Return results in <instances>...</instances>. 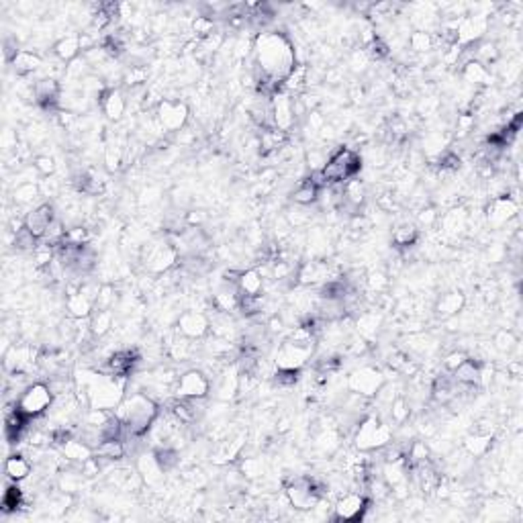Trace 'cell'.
<instances>
[{
  "mask_svg": "<svg viewBox=\"0 0 523 523\" xmlns=\"http://www.w3.org/2000/svg\"><path fill=\"white\" fill-rule=\"evenodd\" d=\"M405 458H407L409 466H417L421 462H427L430 460V448H427V444L425 442H413L409 446L407 454H405Z\"/></svg>",
  "mask_w": 523,
  "mask_h": 523,
  "instance_id": "c3c4849f",
  "label": "cell"
},
{
  "mask_svg": "<svg viewBox=\"0 0 523 523\" xmlns=\"http://www.w3.org/2000/svg\"><path fill=\"white\" fill-rule=\"evenodd\" d=\"M160 200V190L156 188V186H147L144 188V192H142V197H139V205L142 207H149V205H154V202H158Z\"/></svg>",
  "mask_w": 523,
  "mask_h": 523,
  "instance_id": "6125c7cd",
  "label": "cell"
},
{
  "mask_svg": "<svg viewBox=\"0 0 523 523\" xmlns=\"http://www.w3.org/2000/svg\"><path fill=\"white\" fill-rule=\"evenodd\" d=\"M469 360V354L464 352V350H454V352H450L446 358H444V370L446 372H454L462 362H466Z\"/></svg>",
  "mask_w": 523,
  "mask_h": 523,
  "instance_id": "680465c9",
  "label": "cell"
},
{
  "mask_svg": "<svg viewBox=\"0 0 523 523\" xmlns=\"http://www.w3.org/2000/svg\"><path fill=\"white\" fill-rule=\"evenodd\" d=\"M417 221H419L421 227H433L439 221V213H437L435 207H423L419 211V215H417Z\"/></svg>",
  "mask_w": 523,
  "mask_h": 523,
  "instance_id": "94428289",
  "label": "cell"
},
{
  "mask_svg": "<svg viewBox=\"0 0 523 523\" xmlns=\"http://www.w3.org/2000/svg\"><path fill=\"white\" fill-rule=\"evenodd\" d=\"M2 147L6 149V151H11V149H18V139H17V133L13 131V129H4V133H2Z\"/></svg>",
  "mask_w": 523,
  "mask_h": 523,
  "instance_id": "be15d7a7",
  "label": "cell"
},
{
  "mask_svg": "<svg viewBox=\"0 0 523 523\" xmlns=\"http://www.w3.org/2000/svg\"><path fill=\"white\" fill-rule=\"evenodd\" d=\"M309 221H311V213H307V207L294 205L289 213H287V223H289L290 227H294V229H299V227L307 225Z\"/></svg>",
  "mask_w": 523,
  "mask_h": 523,
  "instance_id": "11a10c76",
  "label": "cell"
},
{
  "mask_svg": "<svg viewBox=\"0 0 523 523\" xmlns=\"http://www.w3.org/2000/svg\"><path fill=\"white\" fill-rule=\"evenodd\" d=\"M354 442L360 452L382 450L393 442V427L377 415L364 417L354 432Z\"/></svg>",
  "mask_w": 523,
  "mask_h": 523,
  "instance_id": "5b68a950",
  "label": "cell"
},
{
  "mask_svg": "<svg viewBox=\"0 0 523 523\" xmlns=\"http://www.w3.org/2000/svg\"><path fill=\"white\" fill-rule=\"evenodd\" d=\"M54 391L50 384L45 382H31L17 398V407L29 417V419H37V417L45 415L50 411V407L54 405Z\"/></svg>",
  "mask_w": 523,
  "mask_h": 523,
  "instance_id": "8992f818",
  "label": "cell"
},
{
  "mask_svg": "<svg viewBox=\"0 0 523 523\" xmlns=\"http://www.w3.org/2000/svg\"><path fill=\"white\" fill-rule=\"evenodd\" d=\"M100 108L107 115L108 121L119 123L127 113V96L121 88H107L105 94L100 96Z\"/></svg>",
  "mask_w": 523,
  "mask_h": 523,
  "instance_id": "ffe728a7",
  "label": "cell"
},
{
  "mask_svg": "<svg viewBox=\"0 0 523 523\" xmlns=\"http://www.w3.org/2000/svg\"><path fill=\"white\" fill-rule=\"evenodd\" d=\"M466 307V297L460 292V290H448V292H442L433 305V311L439 319H454L458 317Z\"/></svg>",
  "mask_w": 523,
  "mask_h": 523,
  "instance_id": "d6986e66",
  "label": "cell"
},
{
  "mask_svg": "<svg viewBox=\"0 0 523 523\" xmlns=\"http://www.w3.org/2000/svg\"><path fill=\"white\" fill-rule=\"evenodd\" d=\"M239 472L243 474V478L248 481H258L266 474V462L258 456L253 458H243L241 464H239Z\"/></svg>",
  "mask_w": 523,
  "mask_h": 523,
  "instance_id": "7bdbcfd3",
  "label": "cell"
},
{
  "mask_svg": "<svg viewBox=\"0 0 523 523\" xmlns=\"http://www.w3.org/2000/svg\"><path fill=\"white\" fill-rule=\"evenodd\" d=\"M174 393L178 398H207L211 395V379L199 368H190L176 379Z\"/></svg>",
  "mask_w": 523,
  "mask_h": 523,
  "instance_id": "30bf717a",
  "label": "cell"
},
{
  "mask_svg": "<svg viewBox=\"0 0 523 523\" xmlns=\"http://www.w3.org/2000/svg\"><path fill=\"white\" fill-rule=\"evenodd\" d=\"M370 509V501L364 493H347L338 499L333 507L335 522H362Z\"/></svg>",
  "mask_w": 523,
  "mask_h": 523,
  "instance_id": "7c38bea8",
  "label": "cell"
},
{
  "mask_svg": "<svg viewBox=\"0 0 523 523\" xmlns=\"http://www.w3.org/2000/svg\"><path fill=\"white\" fill-rule=\"evenodd\" d=\"M493 442H495V437H493V433H485V432H474L469 433L466 437H464V450L469 456L472 458H483V456H487L490 448H493Z\"/></svg>",
  "mask_w": 523,
  "mask_h": 523,
  "instance_id": "f1b7e54d",
  "label": "cell"
},
{
  "mask_svg": "<svg viewBox=\"0 0 523 523\" xmlns=\"http://www.w3.org/2000/svg\"><path fill=\"white\" fill-rule=\"evenodd\" d=\"M117 301V290L113 285H100L98 294H96V301H94V309H113Z\"/></svg>",
  "mask_w": 523,
  "mask_h": 523,
  "instance_id": "f5cc1de1",
  "label": "cell"
},
{
  "mask_svg": "<svg viewBox=\"0 0 523 523\" xmlns=\"http://www.w3.org/2000/svg\"><path fill=\"white\" fill-rule=\"evenodd\" d=\"M389 417H391V421L395 425H405L409 421V417H411V405H409V401L403 397V395L393 398V403L389 405Z\"/></svg>",
  "mask_w": 523,
  "mask_h": 523,
  "instance_id": "b9f144b4",
  "label": "cell"
},
{
  "mask_svg": "<svg viewBox=\"0 0 523 523\" xmlns=\"http://www.w3.org/2000/svg\"><path fill=\"white\" fill-rule=\"evenodd\" d=\"M2 54H4V62H6V64H13V62H15V57L21 54L17 37L11 35L4 37V41H2Z\"/></svg>",
  "mask_w": 523,
  "mask_h": 523,
  "instance_id": "6f0895ef",
  "label": "cell"
},
{
  "mask_svg": "<svg viewBox=\"0 0 523 523\" xmlns=\"http://www.w3.org/2000/svg\"><path fill=\"white\" fill-rule=\"evenodd\" d=\"M13 70L17 72V76H31L35 74L37 70L43 68V57L33 52V50H21V54L15 57V62L11 64Z\"/></svg>",
  "mask_w": 523,
  "mask_h": 523,
  "instance_id": "1f68e13d",
  "label": "cell"
},
{
  "mask_svg": "<svg viewBox=\"0 0 523 523\" xmlns=\"http://www.w3.org/2000/svg\"><path fill=\"white\" fill-rule=\"evenodd\" d=\"M327 160H329V156H325L321 149L311 147V151L307 154V166L311 168V174H313V172H321L323 166L327 163Z\"/></svg>",
  "mask_w": 523,
  "mask_h": 523,
  "instance_id": "9f6ffc18",
  "label": "cell"
},
{
  "mask_svg": "<svg viewBox=\"0 0 523 523\" xmlns=\"http://www.w3.org/2000/svg\"><path fill=\"white\" fill-rule=\"evenodd\" d=\"M517 200L509 195H501V197H493L488 200L487 209H485V219H487L488 227L501 229L509 225L513 219H517Z\"/></svg>",
  "mask_w": 523,
  "mask_h": 523,
  "instance_id": "4fadbf2b",
  "label": "cell"
},
{
  "mask_svg": "<svg viewBox=\"0 0 523 523\" xmlns=\"http://www.w3.org/2000/svg\"><path fill=\"white\" fill-rule=\"evenodd\" d=\"M139 260L144 264L145 272L162 276L166 272H172L176 268L180 253L172 246L170 239H154V241L142 246Z\"/></svg>",
  "mask_w": 523,
  "mask_h": 523,
  "instance_id": "277c9868",
  "label": "cell"
},
{
  "mask_svg": "<svg viewBox=\"0 0 523 523\" xmlns=\"http://www.w3.org/2000/svg\"><path fill=\"white\" fill-rule=\"evenodd\" d=\"M505 248H501V246H490L488 248V260L490 262H501L503 258H505Z\"/></svg>",
  "mask_w": 523,
  "mask_h": 523,
  "instance_id": "e7e4bbea",
  "label": "cell"
},
{
  "mask_svg": "<svg viewBox=\"0 0 523 523\" xmlns=\"http://www.w3.org/2000/svg\"><path fill=\"white\" fill-rule=\"evenodd\" d=\"M517 335L511 329H499L493 338V347L501 354H511L517 347Z\"/></svg>",
  "mask_w": 523,
  "mask_h": 523,
  "instance_id": "ee69618b",
  "label": "cell"
},
{
  "mask_svg": "<svg viewBox=\"0 0 523 523\" xmlns=\"http://www.w3.org/2000/svg\"><path fill=\"white\" fill-rule=\"evenodd\" d=\"M135 466H137V472H139V476H142V483H145L147 487L151 488L160 487L163 483V476L168 474V472L160 466V462H158V458H156L154 450L142 454V456L137 458V464H135Z\"/></svg>",
  "mask_w": 523,
  "mask_h": 523,
  "instance_id": "ac0fdd59",
  "label": "cell"
},
{
  "mask_svg": "<svg viewBox=\"0 0 523 523\" xmlns=\"http://www.w3.org/2000/svg\"><path fill=\"white\" fill-rule=\"evenodd\" d=\"M84 485V474L82 472H64L59 476V488L68 495H74L78 493Z\"/></svg>",
  "mask_w": 523,
  "mask_h": 523,
  "instance_id": "681fc988",
  "label": "cell"
},
{
  "mask_svg": "<svg viewBox=\"0 0 523 523\" xmlns=\"http://www.w3.org/2000/svg\"><path fill=\"white\" fill-rule=\"evenodd\" d=\"M88 323H91L92 338L94 340H100V338H105L108 331L113 329L115 313L110 309H94L92 315L88 317Z\"/></svg>",
  "mask_w": 523,
  "mask_h": 523,
  "instance_id": "e575fe53",
  "label": "cell"
},
{
  "mask_svg": "<svg viewBox=\"0 0 523 523\" xmlns=\"http://www.w3.org/2000/svg\"><path fill=\"white\" fill-rule=\"evenodd\" d=\"M307 80H309V66H303V64H297V68L289 74V78L282 82L280 91L287 92V94H299L307 88Z\"/></svg>",
  "mask_w": 523,
  "mask_h": 523,
  "instance_id": "8d00e7d4",
  "label": "cell"
},
{
  "mask_svg": "<svg viewBox=\"0 0 523 523\" xmlns=\"http://www.w3.org/2000/svg\"><path fill=\"white\" fill-rule=\"evenodd\" d=\"M66 309L74 319H88L94 311V301L78 287L68 285V297H66Z\"/></svg>",
  "mask_w": 523,
  "mask_h": 523,
  "instance_id": "44dd1931",
  "label": "cell"
},
{
  "mask_svg": "<svg viewBox=\"0 0 523 523\" xmlns=\"http://www.w3.org/2000/svg\"><path fill=\"white\" fill-rule=\"evenodd\" d=\"M285 493H287L290 507H294L299 511H311L319 505V501L323 497V487L315 478L299 476V478H292L287 483Z\"/></svg>",
  "mask_w": 523,
  "mask_h": 523,
  "instance_id": "52a82bcc",
  "label": "cell"
},
{
  "mask_svg": "<svg viewBox=\"0 0 523 523\" xmlns=\"http://www.w3.org/2000/svg\"><path fill=\"white\" fill-rule=\"evenodd\" d=\"M13 246H15V250L17 252H35L37 246H39V239H37L35 235L31 234L25 225L18 229L17 234H15V241H13Z\"/></svg>",
  "mask_w": 523,
  "mask_h": 523,
  "instance_id": "f6af8a7d",
  "label": "cell"
},
{
  "mask_svg": "<svg viewBox=\"0 0 523 523\" xmlns=\"http://www.w3.org/2000/svg\"><path fill=\"white\" fill-rule=\"evenodd\" d=\"M384 384V377L382 372L372 368V366H362L358 370H354L347 379V389L350 393H356L360 397L372 398L377 397L380 386Z\"/></svg>",
  "mask_w": 523,
  "mask_h": 523,
  "instance_id": "8fae6325",
  "label": "cell"
},
{
  "mask_svg": "<svg viewBox=\"0 0 523 523\" xmlns=\"http://www.w3.org/2000/svg\"><path fill=\"white\" fill-rule=\"evenodd\" d=\"M41 197V188L35 182H18L17 186L13 188V202L18 207H25V205H31L33 200Z\"/></svg>",
  "mask_w": 523,
  "mask_h": 523,
  "instance_id": "f35d334b",
  "label": "cell"
},
{
  "mask_svg": "<svg viewBox=\"0 0 523 523\" xmlns=\"http://www.w3.org/2000/svg\"><path fill=\"white\" fill-rule=\"evenodd\" d=\"M246 446V433H237L231 437H225L219 442L215 454H213V462L215 464H227V462H234L235 458L241 454Z\"/></svg>",
  "mask_w": 523,
  "mask_h": 523,
  "instance_id": "7402d4cb",
  "label": "cell"
},
{
  "mask_svg": "<svg viewBox=\"0 0 523 523\" xmlns=\"http://www.w3.org/2000/svg\"><path fill=\"white\" fill-rule=\"evenodd\" d=\"M176 331L188 338V340H202L209 335L211 331V319L197 309H190V311H184L178 321H176Z\"/></svg>",
  "mask_w": 523,
  "mask_h": 523,
  "instance_id": "2e32d148",
  "label": "cell"
},
{
  "mask_svg": "<svg viewBox=\"0 0 523 523\" xmlns=\"http://www.w3.org/2000/svg\"><path fill=\"white\" fill-rule=\"evenodd\" d=\"M33 168H35V172L39 176H43V178H52L55 174V170H57V163L52 156H47V154H39L35 156V160H33Z\"/></svg>",
  "mask_w": 523,
  "mask_h": 523,
  "instance_id": "816d5d0a",
  "label": "cell"
},
{
  "mask_svg": "<svg viewBox=\"0 0 523 523\" xmlns=\"http://www.w3.org/2000/svg\"><path fill=\"white\" fill-rule=\"evenodd\" d=\"M360 154L356 149L347 147V145H342V147H338L329 156V160L323 166V170L319 172V178L323 182V186L325 184H343V182L356 178L360 174Z\"/></svg>",
  "mask_w": 523,
  "mask_h": 523,
  "instance_id": "3957f363",
  "label": "cell"
},
{
  "mask_svg": "<svg viewBox=\"0 0 523 523\" xmlns=\"http://www.w3.org/2000/svg\"><path fill=\"white\" fill-rule=\"evenodd\" d=\"M17 485L18 483H15L13 487L4 490V497H2V511L4 513H13L18 507H23V490Z\"/></svg>",
  "mask_w": 523,
  "mask_h": 523,
  "instance_id": "7dc6e473",
  "label": "cell"
},
{
  "mask_svg": "<svg viewBox=\"0 0 523 523\" xmlns=\"http://www.w3.org/2000/svg\"><path fill=\"white\" fill-rule=\"evenodd\" d=\"M113 413L125 425V435H123L125 439L127 435L142 437L149 432V427L160 415V409H158V403L147 393H133V395H125V398L119 403V407Z\"/></svg>",
  "mask_w": 523,
  "mask_h": 523,
  "instance_id": "7a4b0ae2",
  "label": "cell"
},
{
  "mask_svg": "<svg viewBox=\"0 0 523 523\" xmlns=\"http://www.w3.org/2000/svg\"><path fill=\"white\" fill-rule=\"evenodd\" d=\"M94 454L100 458V460H107V462H117L121 458H125L127 446L123 439H105Z\"/></svg>",
  "mask_w": 523,
  "mask_h": 523,
  "instance_id": "74e56055",
  "label": "cell"
},
{
  "mask_svg": "<svg viewBox=\"0 0 523 523\" xmlns=\"http://www.w3.org/2000/svg\"><path fill=\"white\" fill-rule=\"evenodd\" d=\"M127 162L125 147L119 142H113L105 147V163H107L108 172H119Z\"/></svg>",
  "mask_w": 523,
  "mask_h": 523,
  "instance_id": "60d3db41",
  "label": "cell"
},
{
  "mask_svg": "<svg viewBox=\"0 0 523 523\" xmlns=\"http://www.w3.org/2000/svg\"><path fill=\"white\" fill-rule=\"evenodd\" d=\"M213 307L219 313H227V315L239 311V290H237V287L231 282H225L213 297Z\"/></svg>",
  "mask_w": 523,
  "mask_h": 523,
  "instance_id": "484cf974",
  "label": "cell"
},
{
  "mask_svg": "<svg viewBox=\"0 0 523 523\" xmlns=\"http://www.w3.org/2000/svg\"><path fill=\"white\" fill-rule=\"evenodd\" d=\"M55 219H57V217H55L54 205L41 202V205L33 207L31 211H27V215L23 217V223H25V227H27L31 234L35 235L37 239H43V235L47 234L50 225L54 223Z\"/></svg>",
  "mask_w": 523,
  "mask_h": 523,
  "instance_id": "e0dca14e",
  "label": "cell"
},
{
  "mask_svg": "<svg viewBox=\"0 0 523 523\" xmlns=\"http://www.w3.org/2000/svg\"><path fill=\"white\" fill-rule=\"evenodd\" d=\"M366 287L370 292H377V297L382 294L384 290L389 289V274H384V272H370L368 276H366Z\"/></svg>",
  "mask_w": 523,
  "mask_h": 523,
  "instance_id": "db71d44e",
  "label": "cell"
},
{
  "mask_svg": "<svg viewBox=\"0 0 523 523\" xmlns=\"http://www.w3.org/2000/svg\"><path fill=\"white\" fill-rule=\"evenodd\" d=\"M319 190H321V186L309 176V178H305V180H301L297 184V188L292 190V197H290V199H292L294 205L311 207V205H317Z\"/></svg>",
  "mask_w": 523,
  "mask_h": 523,
  "instance_id": "4dcf8cb0",
  "label": "cell"
},
{
  "mask_svg": "<svg viewBox=\"0 0 523 523\" xmlns=\"http://www.w3.org/2000/svg\"><path fill=\"white\" fill-rule=\"evenodd\" d=\"M315 345L311 343H297L292 340H285L278 345L274 364L276 368H287V370H303L307 362L313 358Z\"/></svg>",
  "mask_w": 523,
  "mask_h": 523,
  "instance_id": "9c48e42d",
  "label": "cell"
},
{
  "mask_svg": "<svg viewBox=\"0 0 523 523\" xmlns=\"http://www.w3.org/2000/svg\"><path fill=\"white\" fill-rule=\"evenodd\" d=\"M235 287L239 290V297H260L264 292V276L258 268L241 270Z\"/></svg>",
  "mask_w": 523,
  "mask_h": 523,
  "instance_id": "d4e9b609",
  "label": "cell"
},
{
  "mask_svg": "<svg viewBox=\"0 0 523 523\" xmlns=\"http://www.w3.org/2000/svg\"><path fill=\"white\" fill-rule=\"evenodd\" d=\"M272 121L278 131L289 135L299 121L294 115V96L282 91H278L272 96Z\"/></svg>",
  "mask_w": 523,
  "mask_h": 523,
  "instance_id": "5bb4252c",
  "label": "cell"
},
{
  "mask_svg": "<svg viewBox=\"0 0 523 523\" xmlns=\"http://www.w3.org/2000/svg\"><path fill=\"white\" fill-rule=\"evenodd\" d=\"M55 59H59L62 64H70L72 59L82 55V47H80V35H66L57 39L54 45Z\"/></svg>",
  "mask_w": 523,
  "mask_h": 523,
  "instance_id": "f546056e",
  "label": "cell"
},
{
  "mask_svg": "<svg viewBox=\"0 0 523 523\" xmlns=\"http://www.w3.org/2000/svg\"><path fill=\"white\" fill-rule=\"evenodd\" d=\"M380 327H382V315L379 311H362L356 317V331L366 342H372L379 335Z\"/></svg>",
  "mask_w": 523,
  "mask_h": 523,
  "instance_id": "4316f807",
  "label": "cell"
},
{
  "mask_svg": "<svg viewBox=\"0 0 523 523\" xmlns=\"http://www.w3.org/2000/svg\"><path fill=\"white\" fill-rule=\"evenodd\" d=\"M370 55L366 54V50H356L354 54L350 55V66L354 72H364L368 66H370Z\"/></svg>",
  "mask_w": 523,
  "mask_h": 523,
  "instance_id": "91938a15",
  "label": "cell"
},
{
  "mask_svg": "<svg viewBox=\"0 0 523 523\" xmlns=\"http://www.w3.org/2000/svg\"><path fill=\"white\" fill-rule=\"evenodd\" d=\"M469 219L470 217L466 213V209L454 207L442 219V231H444V235H448V237H458L460 234H464V229L469 227Z\"/></svg>",
  "mask_w": 523,
  "mask_h": 523,
  "instance_id": "83f0119b",
  "label": "cell"
},
{
  "mask_svg": "<svg viewBox=\"0 0 523 523\" xmlns=\"http://www.w3.org/2000/svg\"><path fill=\"white\" fill-rule=\"evenodd\" d=\"M192 33L197 35V39H207V37H211L215 33V21L211 17H207V15H199V17L192 21Z\"/></svg>",
  "mask_w": 523,
  "mask_h": 523,
  "instance_id": "f907efd6",
  "label": "cell"
},
{
  "mask_svg": "<svg viewBox=\"0 0 523 523\" xmlns=\"http://www.w3.org/2000/svg\"><path fill=\"white\" fill-rule=\"evenodd\" d=\"M462 80L466 84H470V86H474V88H481V86H488L490 84L493 76H490V70H488L487 66H483V64H478V62L472 59V62L462 66Z\"/></svg>",
  "mask_w": 523,
  "mask_h": 523,
  "instance_id": "836d02e7",
  "label": "cell"
},
{
  "mask_svg": "<svg viewBox=\"0 0 523 523\" xmlns=\"http://www.w3.org/2000/svg\"><path fill=\"white\" fill-rule=\"evenodd\" d=\"M33 462L29 460L27 454H11L4 462V474L13 483H23L31 476Z\"/></svg>",
  "mask_w": 523,
  "mask_h": 523,
  "instance_id": "603a6c76",
  "label": "cell"
},
{
  "mask_svg": "<svg viewBox=\"0 0 523 523\" xmlns=\"http://www.w3.org/2000/svg\"><path fill=\"white\" fill-rule=\"evenodd\" d=\"M481 364L483 362L470 358L466 362H462L454 372H452V379L456 380L458 384L462 386H478V379H481Z\"/></svg>",
  "mask_w": 523,
  "mask_h": 523,
  "instance_id": "d6a6232c",
  "label": "cell"
},
{
  "mask_svg": "<svg viewBox=\"0 0 523 523\" xmlns=\"http://www.w3.org/2000/svg\"><path fill=\"white\" fill-rule=\"evenodd\" d=\"M417 239H419V229H417V225L409 223V221L398 223L397 227L393 229V243H395V248H398V250L417 246Z\"/></svg>",
  "mask_w": 523,
  "mask_h": 523,
  "instance_id": "d590c367",
  "label": "cell"
},
{
  "mask_svg": "<svg viewBox=\"0 0 523 523\" xmlns=\"http://www.w3.org/2000/svg\"><path fill=\"white\" fill-rule=\"evenodd\" d=\"M488 33V18L481 15H466L458 21L456 29V45L460 47H470L483 41Z\"/></svg>",
  "mask_w": 523,
  "mask_h": 523,
  "instance_id": "9a60e30c",
  "label": "cell"
},
{
  "mask_svg": "<svg viewBox=\"0 0 523 523\" xmlns=\"http://www.w3.org/2000/svg\"><path fill=\"white\" fill-rule=\"evenodd\" d=\"M158 123L162 125L163 133H178L182 131L188 117H190V108L184 100H176V98H163L158 107L154 108Z\"/></svg>",
  "mask_w": 523,
  "mask_h": 523,
  "instance_id": "ba28073f",
  "label": "cell"
},
{
  "mask_svg": "<svg viewBox=\"0 0 523 523\" xmlns=\"http://www.w3.org/2000/svg\"><path fill=\"white\" fill-rule=\"evenodd\" d=\"M253 76L258 84H272L276 88L297 68V50L289 37L280 31H262L253 39Z\"/></svg>",
  "mask_w": 523,
  "mask_h": 523,
  "instance_id": "6da1fadb",
  "label": "cell"
},
{
  "mask_svg": "<svg viewBox=\"0 0 523 523\" xmlns=\"http://www.w3.org/2000/svg\"><path fill=\"white\" fill-rule=\"evenodd\" d=\"M59 452L64 454L66 462H74V464H84L88 458L94 456V450L91 446L82 437H74V435L59 446Z\"/></svg>",
  "mask_w": 523,
  "mask_h": 523,
  "instance_id": "cb8c5ba5",
  "label": "cell"
},
{
  "mask_svg": "<svg viewBox=\"0 0 523 523\" xmlns=\"http://www.w3.org/2000/svg\"><path fill=\"white\" fill-rule=\"evenodd\" d=\"M407 45L417 55L430 54L435 47V37H433V33H427V31H413L411 35L407 37Z\"/></svg>",
  "mask_w": 523,
  "mask_h": 523,
  "instance_id": "ab89813d",
  "label": "cell"
},
{
  "mask_svg": "<svg viewBox=\"0 0 523 523\" xmlns=\"http://www.w3.org/2000/svg\"><path fill=\"white\" fill-rule=\"evenodd\" d=\"M301 379V370H287V368H276L272 374V384L278 389H290Z\"/></svg>",
  "mask_w": 523,
  "mask_h": 523,
  "instance_id": "bcb514c9",
  "label": "cell"
}]
</instances>
